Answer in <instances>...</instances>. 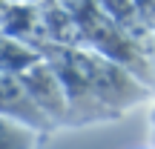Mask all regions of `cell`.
Wrapping results in <instances>:
<instances>
[{
    "instance_id": "cell-3",
    "label": "cell",
    "mask_w": 155,
    "mask_h": 149,
    "mask_svg": "<svg viewBox=\"0 0 155 149\" xmlns=\"http://www.w3.org/2000/svg\"><path fill=\"white\" fill-rule=\"evenodd\" d=\"M40 132L0 115V149H38Z\"/></svg>"
},
{
    "instance_id": "cell-4",
    "label": "cell",
    "mask_w": 155,
    "mask_h": 149,
    "mask_svg": "<svg viewBox=\"0 0 155 149\" xmlns=\"http://www.w3.org/2000/svg\"><path fill=\"white\" fill-rule=\"evenodd\" d=\"M150 123H152V129H155V103H152V109H150Z\"/></svg>"
},
{
    "instance_id": "cell-2",
    "label": "cell",
    "mask_w": 155,
    "mask_h": 149,
    "mask_svg": "<svg viewBox=\"0 0 155 149\" xmlns=\"http://www.w3.org/2000/svg\"><path fill=\"white\" fill-rule=\"evenodd\" d=\"M0 115L12 118V121H20V123H26V126L38 129V132L52 129V123L43 118V112H40L38 106H35V100L29 98L20 75L0 72Z\"/></svg>"
},
{
    "instance_id": "cell-1",
    "label": "cell",
    "mask_w": 155,
    "mask_h": 149,
    "mask_svg": "<svg viewBox=\"0 0 155 149\" xmlns=\"http://www.w3.org/2000/svg\"><path fill=\"white\" fill-rule=\"evenodd\" d=\"M20 80L26 86L29 98L35 100L43 118L55 126V123L69 121V103H66V92H63L61 80H58L52 66H29L20 72Z\"/></svg>"
},
{
    "instance_id": "cell-5",
    "label": "cell",
    "mask_w": 155,
    "mask_h": 149,
    "mask_svg": "<svg viewBox=\"0 0 155 149\" xmlns=\"http://www.w3.org/2000/svg\"><path fill=\"white\" fill-rule=\"evenodd\" d=\"M152 149H155V129H152Z\"/></svg>"
}]
</instances>
